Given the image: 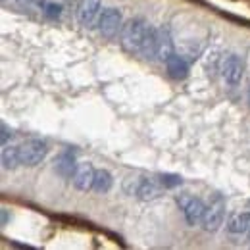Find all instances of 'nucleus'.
Masks as SVG:
<instances>
[{
  "mask_svg": "<svg viewBox=\"0 0 250 250\" xmlns=\"http://www.w3.org/2000/svg\"><path fill=\"white\" fill-rule=\"evenodd\" d=\"M148 27L150 25L141 18H133V20L124 23L122 33H120V42H122V46L129 54H139L141 56V50H143Z\"/></svg>",
  "mask_w": 250,
  "mask_h": 250,
  "instance_id": "f257e3e1",
  "label": "nucleus"
},
{
  "mask_svg": "<svg viewBox=\"0 0 250 250\" xmlns=\"http://www.w3.org/2000/svg\"><path fill=\"white\" fill-rule=\"evenodd\" d=\"M124 23V16L118 8H106V10H102L96 25H98V33L102 37L114 39V37H118V33H122Z\"/></svg>",
  "mask_w": 250,
  "mask_h": 250,
  "instance_id": "f03ea898",
  "label": "nucleus"
},
{
  "mask_svg": "<svg viewBox=\"0 0 250 250\" xmlns=\"http://www.w3.org/2000/svg\"><path fill=\"white\" fill-rule=\"evenodd\" d=\"M177 204L179 208L183 210V216L187 219L188 225H198L202 223V218H204V212H206V204L200 200V198H194L190 194H179L177 196Z\"/></svg>",
  "mask_w": 250,
  "mask_h": 250,
  "instance_id": "7ed1b4c3",
  "label": "nucleus"
},
{
  "mask_svg": "<svg viewBox=\"0 0 250 250\" xmlns=\"http://www.w3.org/2000/svg\"><path fill=\"white\" fill-rule=\"evenodd\" d=\"M20 154H21V164L23 166H39L46 154H48V145L41 139H31L25 141L23 145H20Z\"/></svg>",
  "mask_w": 250,
  "mask_h": 250,
  "instance_id": "20e7f679",
  "label": "nucleus"
},
{
  "mask_svg": "<svg viewBox=\"0 0 250 250\" xmlns=\"http://www.w3.org/2000/svg\"><path fill=\"white\" fill-rule=\"evenodd\" d=\"M223 218H225V200L218 196L214 202H210L206 206V212H204V218H202V229L208 231V233L218 231L223 225Z\"/></svg>",
  "mask_w": 250,
  "mask_h": 250,
  "instance_id": "39448f33",
  "label": "nucleus"
},
{
  "mask_svg": "<svg viewBox=\"0 0 250 250\" xmlns=\"http://www.w3.org/2000/svg\"><path fill=\"white\" fill-rule=\"evenodd\" d=\"M102 14V0H81L77 6V21L83 27H94Z\"/></svg>",
  "mask_w": 250,
  "mask_h": 250,
  "instance_id": "423d86ee",
  "label": "nucleus"
},
{
  "mask_svg": "<svg viewBox=\"0 0 250 250\" xmlns=\"http://www.w3.org/2000/svg\"><path fill=\"white\" fill-rule=\"evenodd\" d=\"M243 73H245V65H243V60L237 56V54H227L221 62V75L225 79L227 85L235 87L241 83L243 79Z\"/></svg>",
  "mask_w": 250,
  "mask_h": 250,
  "instance_id": "0eeeda50",
  "label": "nucleus"
},
{
  "mask_svg": "<svg viewBox=\"0 0 250 250\" xmlns=\"http://www.w3.org/2000/svg\"><path fill=\"white\" fill-rule=\"evenodd\" d=\"M94 175H96V169H94L93 166L89 162H81V164H77V169H75V173L71 177V183H73L75 188L87 192V190L93 188Z\"/></svg>",
  "mask_w": 250,
  "mask_h": 250,
  "instance_id": "6e6552de",
  "label": "nucleus"
},
{
  "mask_svg": "<svg viewBox=\"0 0 250 250\" xmlns=\"http://www.w3.org/2000/svg\"><path fill=\"white\" fill-rule=\"evenodd\" d=\"M162 183L160 179H150V177H143L141 179V185H139V190H137V196L141 200H156L162 196Z\"/></svg>",
  "mask_w": 250,
  "mask_h": 250,
  "instance_id": "1a4fd4ad",
  "label": "nucleus"
},
{
  "mask_svg": "<svg viewBox=\"0 0 250 250\" xmlns=\"http://www.w3.org/2000/svg\"><path fill=\"white\" fill-rule=\"evenodd\" d=\"M250 229V212H239L233 214L227 221V231L231 235H245Z\"/></svg>",
  "mask_w": 250,
  "mask_h": 250,
  "instance_id": "9d476101",
  "label": "nucleus"
},
{
  "mask_svg": "<svg viewBox=\"0 0 250 250\" xmlns=\"http://www.w3.org/2000/svg\"><path fill=\"white\" fill-rule=\"evenodd\" d=\"M54 169L62 177H73V173L77 169V162H75L73 154L71 152H62L60 156L54 160Z\"/></svg>",
  "mask_w": 250,
  "mask_h": 250,
  "instance_id": "9b49d317",
  "label": "nucleus"
},
{
  "mask_svg": "<svg viewBox=\"0 0 250 250\" xmlns=\"http://www.w3.org/2000/svg\"><path fill=\"white\" fill-rule=\"evenodd\" d=\"M166 67H167V73L173 77V79H185L188 75V63L177 56V54H171L167 60H166Z\"/></svg>",
  "mask_w": 250,
  "mask_h": 250,
  "instance_id": "f8f14e48",
  "label": "nucleus"
},
{
  "mask_svg": "<svg viewBox=\"0 0 250 250\" xmlns=\"http://www.w3.org/2000/svg\"><path fill=\"white\" fill-rule=\"evenodd\" d=\"M158 33V58L162 62H166L173 52V42H171V37L166 29H156Z\"/></svg>",
  "mask_w": 250,
  "mask_h": 250,
  "instance_id": "ddd939ff",
  "label": "nucleus"
},
{
  "mask_svg": "<svg viewBox=\"0 0 250 250\" xmlns=\"http://www.w3.org/2000/svg\"><path fill=\"white\" fill-rule=\"evenodd\" d=\"M141 56L146 58V60L158 58V33L154 27H148L145 44H143V50H141Z\"/></svg>",
  "mask_w": 250,
  "mask_h": 250,
  "instance_id": "4468645a",
  "label": "nucleus"
},
{
  "mask_svg": "<svg viewBox=\"0 0 250 250\" xmlns=\"http://www.w3.org/2000/svg\"><path fill=\"white\" fill-rule=\"evenodd\" d=\"M18 166H21L20 146H4V150H2V167L4 169H16Z\"/></svg>",
  "mask_w": 250,
  "mask_h": 250,
  "instance_id": "2eb2a0df",
  "label": "nucleus"
},
{
  "mask_svg": "<svg viewBox=\"0 0 250 250\" xmlns=\"http://www.w3.org/2000/svg\"><path fill=\"white\" fill-rule=\"evenodd\" d=\"M114 185V177L110 171L106 169H96V175H94V183H93V190L96 192H108Z\"/></svg>",
  "mask_w": 250,
  "mask_h": 250,
  "instance_id": "dca6fc26",
  "label": "nucleus"
},
{
  "mask_svg": "<svg viewBox=\"0 0 250 250\" xmlns=\"http://www.w3.org/2000/svg\"><path fill=\"white\" fill-rule=\"evenodd\" d=\"M158 179H160V183H162L164 188H175L183 183V179L179 175H175V173H162Z\"/></svg>",
  "mask_w": 250,
  "mask_h": 250,
  "instance_id": "f3484780",
  "label": "nucleus"
},
{
  "mask_svg": "<svg viewBox=\"0 0 250 250\" xmlns=\"http://www.w3.org/2000/svg\"><path fill=\"white\" fill-rule=\"evenodd\" d=\"M42 12H44L46 18L56 20V18H60V14H62V6H60L58 2H44V4H42Z\"/></svg>",
  "mask_w": 250,
  "mask_h": 250,
  "instance_id": "a211bd4d",
  "label": "nucleus"
},
{
  "mask_svg": "<svg viewBox=\"0 0 250 250\" xmlns=\"http://www.w3.org/2000/svg\"><path fill=\"white\" fill-rule=\"evenodd\" d=\"M139 185H141V179L139 177H127L124 181V190L127 194H135L137 196V190H139Z\"/></svg>",
  "mask_w": 250,
  "mask_h": 250,
  "instance_id": "6ab92c4d",
  "label": "nucleus"
},
{
  "mask_svg": "<svg viewBox=\"0 0 250 250\" xmlns=\"http://www.w3.org/2000/svg\"><path fill=\"white\" fill-rule=\"evenodd\" d=\"M0 131H2V135H0V143H2V146H6V145H8V141L14 137V131H12L6 124L0 125Z\"/></svg>",
  "mask_w": 250,
  "mask_h": 250,
  "instance_id": "aec40b11",
  "label": "nucleus"
},
{
  "mask_svg": "<svg viewBox=\"0 0 250 250\" xmlns=\"http://www.w3.org/2000/svg\"><path fill=\"white\" fill-rule=\"evenodd\" d=\"M6 223H8V210L2 208V225H6Z\"/></svg>",
  "mask_w": 250,
  "mask_h": 250,
  "instance_id": "412c9836",
  "label": "nucleus"
},
{
  "mask_svg": "<svg viewBox=\"0 0 250 250\" xmlns=\"http://www.w3.org/2000/svg\"><path fill=\"white\" fill-rule=\"evenodd\" d=\"M20 4H41L42 0H18Z\"/></svg>",
  "mask_w": 250,
  "mask_h": 250,
  "instance_id": "4be33fe9",
  "label": "nucleus"
},
{
  "mask_svg": "<svg viewBox=\"0 0 250 250\" xmlns=\"http://www.w3.org/2000/svg\"><path fill=\"white\" fill-rule=\"evenodd\" d=\"M247 235H249V239H250V229H249V233H247Z\"/></svg>",
  "mask_w": 250,
  "mask_h": 250,
  "instance_id": "5701e85b",
  "label": "nucleus"
}]
</instances>
